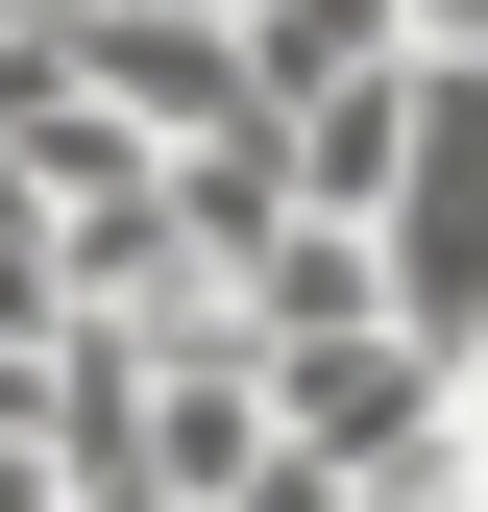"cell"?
Wrapping results in <instances>:
<instances>
[{"label":"cell","mask_w":488,"mask_h":512,"mask_svg":"<svg viewBox=\"0 0 488 512\" xmlns=\"http://www.w3.org/2000/svg\"><path fill=\"white\" fill-rule=\"evenodd\" d=\"M366 269H391L415 366L488 342V74H415V171H391V220H366Z\"/></svg>","instance_id":"obj_1"},{"label":"cell","mask_w":488,"mask_h":512,"mask_svg":"<svg viewBox=\"0 0 488 512\" xmlns=\"http://www.w3.org/2000/svg\"><path fill=\"white\" fill-rule=\"evenodd\" d=\"M49 74H74V122H122V147H244V25H196V0H49Z\"/></svg>","instance_id":"obj_2"},{"label":"cell","mask_w":488,"mask_h":512,"mask_svg":"<svg viewBox=\"0 0 488 512\" xmlns=\"http://www.w3.org/2000/svg\"><path fill=\"white\" fill-rule=\"evenodd\" d=\"M391 171H415V74H342V98L269 122V196L293 220H391Z\"/></svg>","instance_id":"obj_3"},{"label":"cell","mask_w":488,"mask_h":512,"mask_svg":"<svg viewBox=\"0 0 488 512\" xmlns=\"http://www.w3.org/2000/svg\"><path fill=\"white\" fill-rule=\"evenodd\" d=\"M0 512H49V439H0Z\"/></svg>","instance_id":"obj_4"}]
</instances>
